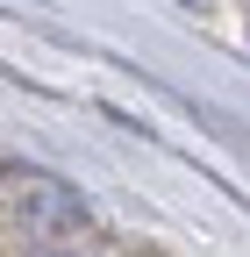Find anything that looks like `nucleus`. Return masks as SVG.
<instances>
[{"mask_svg":"<svg viewBox=\"0 0 250 257\" xmlns=\"http://www.w3.org/2000/svg\"><path fill=\"white\" fill-rule=\"evenodd\" d=\"M0 214L15 229H29V236H43V243H86L93 236L86 200L65 179L36 172V165H0Z\"/></svg>","mask_w":250,"mask_h":257,"instance_id":"obj_1","label":"nucleus"},{"mask_svg":"<svg viewBox=\"0 0 250 257\" xmlns=\"http://www.w3.org/2000/svg\"><path fill=\"white\" fill-rule=\"evenodd\" d=\"M165 8H186V15H193V8H200V0H165Z\"/></svg>","mask_w":250,"mask_h":257,"instance_id":"obj_2","label":"nucleus"}]
</instances>
